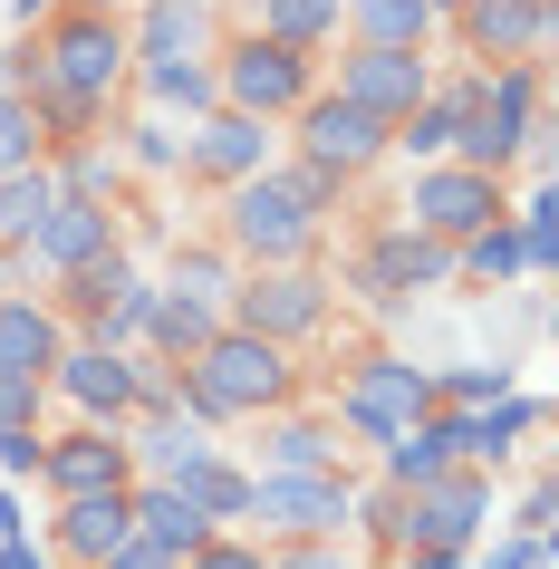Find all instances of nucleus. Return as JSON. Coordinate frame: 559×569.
Listing matches in <instances>:
<instances>
[{"instance_id": "nucleus-1", "label": "nucleus", "mask_w": 559, "mask_h": 569, "mask_svg": "<svg viewBox=\"0 0 559 569\" xmlns=\"http://www.w3.org/2000/svg\"><path fill=\"white\" fill-rule=\"evenodd\" d=\"M453 154L482 164V174L530 164V174L550 183V68H540V59H482V68H472Z\"/></svg>"}, {"instance_id": "nucleus-2", "label": "nucleus", "mask_w": 559, "mask_h": 569, "mask_svg": "<svg viewBox=\"0 0 559 569\" xmlns=\"http://www.w3.org/2000/svg\"><path fill=\"white\" fill-rule=\"evenodd\" d=\"M290 396H299L290 348H280V338H261V329H241V319H222V329H212L203 348L174 367V406H183V416H203L212 435H222V425L270 416V406H290Z\"/></svg>"}, {"instance_id": "nucleus-3", "label": "nucleus", "mask_w": 559, "mask_h": 569, "mask_svg": "<svg viewBox=\"0 0 559 569\" xmlns=\"http://www.w3.org/2000/svg\"><path fill=\"white\" fill-rule=\"evenodd\" d=\"M319 212H309V193L290 183V164L270 154L261 174H241L222 183V251H232L241 270H261V261H309L319 251Z\"/></svg>"}, {"instance_id": "nucleus-4", "label": "nucleus", "mask_w": 559, "mask_h": 569, "mask_svg": "<svg viewBox=\"0 0 559 569\" xmlns=\"http://www.w3.org/2000/svg\"><path fill=\"white\" fill-rule=\"evenodd\" d=\"M492 531V473L482 463H443L435 482H406L386 511V550H472Z\"/></svg>"}, {"instance_id": "nucleus-5", "label": "nucleus", "mask_w": 559, "mask_h": 569, "mask_svg": "<svg viewBox=\"0 0 559 569\" xmlns=\"http://www.w3.org/2000/svg\"><path fill=\"white\" fill-rule=\"evenodd\" d=\"M212 88H222V107H241V117L290 126V107L319 88V49H290V39H270V30H232L212 49Z\"/></svg>"}, {"instance_id": "nucleus-6", "label": "nucleus", "mask_w": 559, "mask_h": 569, "mask_svg": "<svg viewBox=\"0 0 559 569\" xmlns=\"http://www.w3.org/2000/svg\"><path fill=\"white\" fill-rule=\"evenodd\" d=\"M415 416H435V367L406 358V348L357 358V367H348V387L328 396V425H338V435H357L367 453H377L396 425H415Z\"/></svg>"}, {"instance_id": "nucleus-7", "label": "nucleus", "mask_w": 559, "mask_h": 569, "mask_svg": "<svg viewBox=\"0 0 559 569\" xmlns=\"http://www.w3.org/2000/svg\"><path fill=\"white\" fill-rule=\"evenodd\" d=\"M348 290L367 309H406V300H425V290H453V241L415 232L406 212H396V222H377L367 251L348 261Z\"/></svg>"}, {"instance_id": "nucleus-8", "label": "nucleus", "mask_w": 559, "mask_h": 569, "mask_svg": "<svg viewBox=\"0 0 559 569\" xmlns=\"http://www.w3.org/2000/svg\"><path fill=\"white\" fill-rule=\"evenodd\" d=\"M222 319H241V329L280 338V348H299V338L328 329V280L309 261H261L232 280V300H222Z\"/></svg>"}, {"instance_id": "nucleus-9", "label": "nucleus", "mask_w": 559, "mask_h": 569, "mask_svg": "<svg viewBox=\"0 0 559 569\" xmlns=\"http://www.w3.org/2000/svg\"><path fill=\"white\" fill-rule=\"evenodd\" d=\"M290 126H299V154H309V164H328V174L338 183H357V174H377L386 154V136H396V126L386 117H367V107H357V97H338V88H309L290 107Z\"/></svg>"}, {"instance_id": "nucleus-10", "label": "nucleus", "mask_w": 559, "mask_h": 569, "mask_svg": "<svg viewBox=\"0 0 559 569\" xmlns=\"http://www.w3.org/2000/svg\"><path fill=\"white\" fill-rule=\"evenodd\" d=\"M59 338H68V319L49 300H0V425H39Z\"/></svg>"}, {"instance_id": "nucleus-11", "label": "nucleus", "mask_w": 559, "mask_h": 569, "mask_svg": "<svg viewBox=\"0 0 559 569\" xmlns=\"http://www.w3.org/2000/svg\"><path fill=\"white\" fill-rule=\"evenodd\" d=\"M49 396L78 406L97 425H126L136 416V348H107V338H59V358H49Z\"/></svg>"}, {"instance_id": "nucleus-12", "label": "nucleus", "mask_w": 559, "mask_h": 569, "mask_svg": "<svg viewBox=\"0 0 559 569\" xmlns=\"http://www.w3.org/2000/svg\"><path fill=\"white\" fill-rule=\"evenodd\" d=\"M501 212V174H482V164H463V154H435V164H415L406 183V222L435 241H463L472 222H492Z\"/></svg>"}, {"instance_id": "nucleus-13", "label": "nucleus", "mask_w": 559, "mask_h": 569, "mask_svg": "<svg viewBox=\"0 0 559 569\" xmlns=\"http://www.w3.org/2000/svg\"><path fill=\"white\" fill-rule=\"evenodd\" d=\"M251 521L270 540L290 531H348L357 521V482L328 463V473H251Z\"/></svg>"}, {"instance_id": "nucleus-14", "label": "nucleus", "mask_w": 559, "mask_h": 569, "mask_svg": "<svg viewBox=\"0 0 559 569\" xmlns=\"http://www.w3.org/2000/svg\"><path fill=\"white\" fill-rule=\"evenodd\" d=\"M107 241H126V232H117V203L49 193V212L20 232V251H10V261H30V280H59V270H78L88 251H107Z\"/></svg>"}, {"instance_id": "nucleus-15", "label": "nucleus", "mask_w": 559, "mask_h": 569, "mask_svg": "<svg viewBox=\"0 0 559 569\" xmlns=\"http://www.w3.org/2000/svg\"><path fill=\"white\" fill-rule=\"evenodd\" d=\"M39 482H49V502H68V492H117V482H136L126 425L78 416L68 435H49V453H39Z\"/></svg>"}, {"instance_id": "nucleus-16", "label": "nucleus", "mask_w": 559, "mask_h": 569, "mask_svg": "<svg viewBox=\"0 0 559 569\" xmlns=\"http://www.w3.org/2000/svg\"><path fill=\"white\" fill-rule=\"evenodd\" d=\"M443 416H453V453L482 463V473H501V463L550 425V396L540 387H501V396H482V406H443Z\"/></svg>"}, {"instance_id": "nucleus-17", "label": "nucleus", "mask_w": 559, "mask_h": 569, "mask_svg": "<svg viewBox=\"0 0 559 569\" xmlns=\"http://www.w3.org/2000/svg\"><path fill=\"white\" fill-rule=\"evenodd\" d=\"M435 88V59H425V49H377V39H348V49H338V97H357V107H367V117H406L415 97Z\"/></svg>"}, {"instance_id": "nucleus-18", "label": "nucleus", "mask_w": 559, "mask_h": 569, "mask_svg": "<svg viewBox=\"0 0 559 569\" xmlns=\"http://www.w3.org/2000/svg\"><path fill=\"white\" fill-rule=\"evenodd\" d=\"M270 164V117H241V107H203V117L183 126V174L193 183H241Z\"/></svg>"}, {"instance_id": "nucleus-19", "label": "nucleus", "mask_w": 559, "mask_h": 569, "mask_svg": "<svg viewBox=\"0 0 559 569\" xmlns=\"http://www.w3.org/2000/svg\"><path fill=\"white\" fill-rule=\"evenodd\" d=\"M550 20H559L550 0H463V10H453L472 68L482 59H540V49H550Z\"/></svg>"}, {"instance_id": "nucleus-20", "label": "nucleus", "mask_w": 559, "mask_h": 569, "mask_svg": "<svg viewBox=\"0 0 559 569\" xmlns=\"http://www.w3.org/2000/svg\"><path fill=\"white\" fill-rule=\"evenodd\" d=\"M126 531H136V511H126V482H117V492H68L59 521L39 531V550H49V560H68V569H97Z\"/></svg>"}, {"instance_id": "nucleus-21", "label": "nucleus", "mask_w": 559, "mask_h": 569, "mask_svg": "<svg viewBox=\"0 0 559 569\" xmlns=\"http://www.w3.org/2000/svg\"><path fill=\"white\" fill-rule=\"evenodd\" d=\"M126 39H136V59H212L222 49V0H146L126 20Z\"/></svg>"}, {"instance_id": "nucleus-22", "label": "nucleus", "mask_w": 559, "mask_h": 569, "mask_svg": "<svg viewBox=\"0 0 559 569\" xmlns=\"http://www.w3.org/2000/svg\"><path fill=\"white\" fill-rule=\"evenodd\" d=\"M261 425V473H328L338 463V425L328 416H290V406H270Z\"/></svg>"}, {"instance_id": "nucleus-23", "label": "nucleus", "mask_w": 559, "mask_h": 569, "mask_svg": "<svg viewBox=\"0 0 559 569\" xmlns=\"http://www.w3.org/2000/svg\"><path fill=\"white\" fill-rule=\"evenodd\" d=\"M443 463H463V453H453V416H415V425H396V435H386L377 445V473L396 482V492H406V482H435Z\"/></svg>"}, {"instance_id": "nucleus-24", "label": "nucleus", "mask_w": 559, "mask_h": 569, "mask_svg": "<svg viewBox=\"0 0 559 569\" xmlns=\"http://www.w3.org/2000/svg\"><path fill=\"white\" fill-rule=\"evenodd\" d=\"M126 88H146V107H164V117H203V107H222V88H212V59H136L126 68Z\"/></svg>"}, {"instance_id": "nucleus-25", "label": "nucleus", "mask_w": 559, "mask_h": 569, "mask_svg": "<svg viewBox=\"0 0 559 569\" xmlns=\"http://www.w3.org/2000/svg\"><path fill=\"white\" fill-rule=\"evenodd\" d=\"M212 329H222V309H212V300H193V290H164V280H154V309H146V338H136V348H154V358L183 367Z\"/></svg>"}, {"instance_id": "nucleus-26", "label": "nucleus", "mask_w": 559, "mask_h": 569, "mask_svg": "<svg viewBox=\"0 0 559 569\" xmlns=\"http://www.w3.org/2000/svg\"><path fill=\"white\" fill-rule=\"evenodd\" d=\"M126 511H136V531H146V540H164L174 560H183V550H193V540L212 531V521H203V511H193V502H183L174 482H146V473L126 482Z\"/></svg>"}, {"instance_id": "nucleus-27", "label": "nucleus", "mask_w": 559, "mask_h": 569, "mask_svg": "<svg viewBox=\"0 0 559 569\" xmlns=\"http://www.w3.org/2000/svg\"><path fill=\"white\" fill-rule=\"evenodd\" d=\"M251 30L290 39V49H338V30H348V0H251Z\"/></svg>"}, {"instance_id": "nucleus-28", "label": "nucleus", "mask_w": 559, "mask_h": 569, "mask_svg": "<svg viewBox=\"0 0 559 569\" xmlns=\"http://www.w3.org/2000/svg\"><path fill=\"white\" fill-rule=\"evenodd\" d=\"M443 20L435 0H348V39H377V49H425Z\"/></svg>"}, {"instance_id": "nucleus-29", "label": "nucleus", "mask_w": 559, "mask_h": 569, "mask_svg": "<svg viewBox=\"0 0 559 569\" xmlns=\"http://www.w3.org/2000/svg\"><path fill=\"white\" fill-rule=\"evenodd\" d=\"M174 492H183L193 511H203L212 531H222V521H251V473H241L232 453H203V463H193V473H183Z\"/></svg>"}, {"instance_id": "nucleus-30", "label": "nucleus", "mask_w": 559, "mask_h": 569, "mask_svg": "<svg viewBox=\"0 0 559 569\" xmlns=\"http://www.w3.org/2000/svg\"><path fill=\"white\" fill-rule=\"evenodd\" d=\"M49 183H59V193H88V203H117L126 154H117V146H97V136H78V146H49Z\"/></svg>"}, {"instance_id": "nucleus-31", "label": "nucleus", "mask_w": 559, "mask_h": 569, "mask_svg": "<svg viewBox=\"0 0 559 569\" xmlns=\"http://www.w3.org/2000/svg\"><path fill=\"white\" fill-rule=\"evenodd\" d=\"M232 280H241V261L232 251H212V241H174V261H164V290H193V300H232Z\"/></svg>"}, {"instance_id": "nucleus-32", "label": "nucleus", "mask_w": 559, "mask_h": 569, "mask_svg": "<svg viewBox=\"0 0 559 569\" xmlns=\"http://www.w3.org/2000/svg\"><path fill=\"white\" fill-rule=\"evenodd\" d=\"M49 193H59V183H49V154L0 174V251H20V232H30L39 212H49Z\"/></svg>"}, {"instance_id": "nucleus-33", "label": "nucleus", "mask_w": 559, "mask_h": 569, "mask_svg": "<svg viewBox=\"0 0 559 569\" xmlns=\"http://www.w3.org/2000/svg\"><path fill=\"white\" fill-rule=\"evenodd\" d=\"M511 241H521L530 280H550V270H559V193H550V183H540L530 203H511Z\"/></svg>"}, {"instance_id": "nucleus-34", "label": "nucleus", "mask_w": 559, "mask_h": 569, "mask_svg": "<svg viewBox=\"0 0 559 569\" xmlns=\"http://www.w3.org/2000/svg\"><path fill=\"white\" fill-rule=\"evenodd\" d=\"M126 164H136V174H183V117H164V107H146V117L126 126Z\"/></svg>"}, {"instance_id": "nucleus-35", "label": "nucleus", "mask_w": 559, "mask_h": 569, "mask_svg": "<svg viewBox=\"0 0 559 569\" xmlns=\"http://www.w3.org/2000/svg\"><path fill=\"white\" fill-rule=\"evenodd\" d=\"M146 309H154V280L136 270V280H126V290H117L107 309H97V319H88L78 338H107V348H136V338H146Z\"/></svg>"}, {"instance_id": "nucleus-36", "label": "nucleus", "mask_w": 559, "mask_h": 569, "mask_svg": "<svg viewBox=\"0 0 559 569\" xmlns=\"http://www.w3.org/2000/svg\"><path fill=\"white\" fill-rule=\"evenodd\" d=\"M39 154H49V126H39V107L20 88H0V174H10V164H39Z\"/></svg>"}, {"instance_id": "nucleus-37", "label": "nucleus", "mask_w": 559, "mask_h": 569, "mask_svg": "<svg viewBox=\"0 0 559 569\" xmlns=\"http://www.w3.org/2000/svg\"><path fill=\"white\" fill-rule=\"evenodd\" d=\"M501 387H521L501 358H463V367H435V406H482V396H501Z\"/></svg>"}, {"instance_id": "nucleus-38", "label": "nucleus", "mask_w": 559, "mask_h": 569, "mask_svg": "<svg viewBox=\"0 0 559 569\" xmlns=\"http://www.w3.org/2000/svg\"><path fill=\"white\" fill-rule=\"evenodd\" d=\"M463 569H550V540L540 531H482L463 550Z\"/></svg>"}, {"instance_id": "nucleus-39", "label": "nucleus", "mask_w": 559, "mask_h": 569, "mask_svg": "<svg viewBox=\"0 0 559 569\" xmlns=\"http://www.w3.org/2000/svg\"><path fill=\"white\" fill-rule=\"evenodd\" d=\"M270 569H357V560H348V531H290L270 540Z\"/></svg>"}, {"instance_id": "nucleus-40", "label": "nucleus", "mask_w": 559, "mask_h": 569, "mask_svg": "<svg viewBox=\"0 0 559 569\" xmlns=\"http://www.w3.org/2000/svg\"><path fill=\"white\" fill-rule=\"evenodd\" d=\"M183 569H270V540H241L232 521H222V531H203L183 550Z\"/></svg>"}, {"instance_id": "nucleus-41", "label": "nucleus", "mask_w": 559, "mask_h": 569, "mask_svg": "<svg viewBox=\"0 0 559 569\" xmlns=\"http://www.w3.org/2000/svg\"><path fill=\"white\" fill-rule=\"evenodd\" d=\"M39 453H49L39 425H0V482H39Z\"/></svg>"}, {"instance_id": "nucleus-42", "label": "nucleus", "mask_w": 559, "mask_h": 569, "mask_svg": "<svg viewBox=\"0 0 559 569\" xmlns=\"http://www.w3.org/2000/svg\"><path fill=\"white\" fill-rule=\"evenodd\" d=\"M290 183H299V193H309V212H319V222H328V212H338V193H348V183L328 174V164H309V154H290Z\"/></svg>"}, {"instance_id": "nucleus-43", "label": "nucleus", "mask_w": 559, "mask_h": 569, "mask_svg": "<svg viewBox=\"0 0 559 569\" xmlns=\"http://www.w3.org/2000/svg\"><path fill=\"white\" fill-rule=\"evenodd\" d=\"M97 569H183V560H174V550H164V540L126 531V540H117V550H107V560H97Z\"/></svg>"}, {"instance_id": "nucleus-44", "label": "nucleus", "mask_w": 559, "mask_h": 569, "mask_svg": "<svg viewBox=\"0 0 559 569\" xmlns=\"http://www.w3.org/2000/svg\"><path fill=\"white\" fill-rule=\"evenodd\" d=\"M511 531H540V540L559 531V482H550V473L530 482V502H521V521H511Z\"/></svg>"}, {"instance_id": "nucleus-45", "label": "nucleus", "mask_w": 559, "mask_h": 569, "mask_svg": "<svg viewBox=\"0 0 559 569\" xmlns=\"http://www.w3.org/2000/svg\"><path fill=\"white\" fill-rule=\"evenodd\" d=\"M0 569H59V560L39 550V531H20V540H0Z\"/></svg>"}, {"instance_id": "nucleus-46", "label": "nucleus", "mask_w": 559, "mask_h": 569, "mask_svg": "<svg viewBox=\"0 0 559 569\" xmlns=\"http://www.w3.org/2000/svg\"><path fill=\"white\" fill-rule=\"evenodd\" d=\"M30 531V502H20V482H0V540H20Z\"/></svg>"}, {"instance_id": "nucleus-47", "label": "nucleus", "mask_w": 559, "mask_h": 569, "mask_svg": "<svg viewBox=\"0 0 559 569\" xmlns=\"http://www.w3.org/2000/svg\"><path fill=\"white\" fill-rule=\"evenodd\" d=\"M396 569H463V550H406Z\"/></svg>"}, {"instance_id": "nucleus-48", "label": "nucleus", "mask_w": 559, "mask_h": 569, "mask_svg": "<svg viewBox=\"0 0 559 569\" xmlns=\"http://www.w3.org/2000/svg\"><path fill=\"white\" fill-rule=\"evenodd\" d=\"M49 10H59V0H10V20H20V30H39Z\"/></svg>"}, {"instance_id": "nucleus-49", "label": "nucleus", "mask_w": 559, "mask_h": 569, "mask_svg": "<svg viewBox=\"0 0 559 569\" xmlns=\"http://www.w3.org/2000/svg\"><path fill=\"white\" fill-rule=\"evenodd\" d=\"M10 280H20V261H10V251H0V300H10Z\"/></svg>"}, {"instance_id": "nucleus-50", "label": "nucleus", "mask_w": 559, "mask_h": 569, "mask_svg": "<svg viewBox=\"0 0 559 569\" xmlns=\"http://www.w3.org/2000/svg\"><path fill=\"white\" fill-rule=\"evenodd\" d=\"M68 10H126V0H68Z\"/></svg>"}, {"instance_id": "nucleus-51", "label": "nucleus", "mask_w": 559, "mask_h": 569, "mask_svg": "<svg viewBox=\"0 0 559 569\" xmlns=\"http://www.w3.org/2000/svg\"><path fill=\"white\" fill-rule=\"evenodd\" d=\"M453 10H463V0H435V20H453Z\"/></svg>"}]
</instances>
